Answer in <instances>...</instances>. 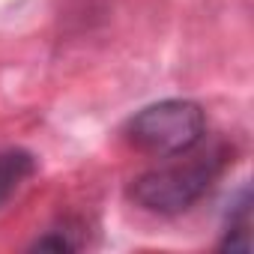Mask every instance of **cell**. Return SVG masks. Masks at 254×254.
Masks as SVG:
<instances>
[{"label":"cell","instance_id":"3","mask_svg":"<svg viewBox=\"0 0 254 254\" xmlns=\"http://www.w3.org/2000/svg\"><path fill=\"white\" fill-rule=\"evenodd\" d=\"M33 156L24 150H9L0 156V206L18 191V186L33 174Z\"/></svg>","mask_w":254,"mask_h":254},{"label":"cell","instance_id":"2","mask_svg":"<svg viewBox=\"0 0 254 254\" xmlns=\"http://www.w3.org/2000/svg\"><path fill=\"white\" fill-rule=\"evenodd\" d=\"M212 183V168L206 165H174L162 171H150L135 180L132 197L150 212L174 215L189 209Z\"/></svg>","mask_w":254,"mask_h":254},{"label":"cell","instance_id":"4","mask_svg":"<svg viewBox=\"0 0 254 254\" xmlns=\"http://www.w3.org/2000/svg\"><path fill=\"white\" fill-rule=\"evenodd\" d=\"M36 248H57V251H66L69 242H66V239H39Z\"/></svg>","mask_w":254,"mask_h":254},{"label":"cell","instance_id":"1","mask_svg":"<svg viewBox=\"0 0 254 254\" xmlns=\"http://www.w3.org/2000/svg\"><path fill=\"white\" fill-rule=\"evenodd\" d=\"M203 111L186 99H168L144 108L129 123V138L153 156H180L203 138Z\"/></svg>","mask_w":254,"mask_h":254}]
</instances>
